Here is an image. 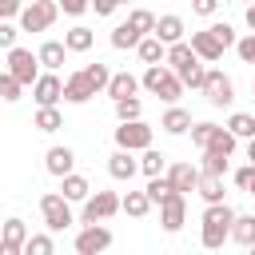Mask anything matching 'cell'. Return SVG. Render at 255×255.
Returning a JSON list of instances; mask_svg holds the SVG:
<instances>
[{
	"instance_id": "cell-38",
	"label": "cell",
	"mask_w": 255,
	"mask_h": 255,
	"mask_svg": "<svg viewBox=\"0 0 255 255\" xmlns=\"http://www.w3.org/2000/svg\"><path fill=\"white\" fill-rule=\"evenodd\" d=\"M199 175H215V179H223V175H227V159H223V155H215V151H203Z\"/></svg>"
},
{
	"instance_id": "cell-17",
	"label": "cell",
	"mask_w": 255,
	"mask_h": 255,
	"mask_svg": "<svg viewBox=\"0 0 255 255\" xmlns=\"http://www.w3.org/2000/svg\"><path fill=\"white\" fill-rule=\"evenodd\" d=\"M135 92H139V76H131V72H112V84H108L112 104H120V100H135Z\"/></svg>"
},
{
	"instance_id": "cell-19",
	"label": "cell",
	"mask_w": 255,
	"mask_h": 255,
	"mask_svg": "<svg viewBox=\"0 0 255 255\" xmlns=\"http://www.w3.org/2000/svg\"><path fill=\"white\" fill-rule=\"evenodd\" d=\"M135 171H139V159L131 151H112L108 155V175L112 179H131Z\"/></svg>"
},
{
	"instance_id": "cell-10",
	"label": "cell",
	"mask_w": 255,
	"mask_h": 255,
	"mask_svg": "<svg viewBox=\"0 0 255 255\" xmlns=\"http://www.w3.org/2000/svg\"><path fill=\"white\" fill-rule=\"evenodd\" d=\"M167 183H171V191H175V195H183V199H187V191H195V187H199V167L179 159V163H171V167H167Z\"/></svg>"
},
{
	"instance_id": "cell-50",
	"label": "cell",
	"mask_w": 255,
	"mask_h": 255,
	"mask_svg": "<svg viewBox=\"0 0 255 255\" xmlns=\"http://www.w3.org/2000/svg\"><path fill=\"white\" fill-rule=\"evenodd\" d=\"M243 20H247V28H251V32H255V4H251V8H247V12H243Z\"/></svg>"
},
{
	"instance_id": "cell-42",
	"label": "cell",
	"mask_w": 255,
	"mask_h": 255,
	"mask_svg": "<svg viewBox=\"0 0 255 255\" xmlns=\"http://www.w3.org/2000/svg\"><path fill=\"white\" fill-rule=\"evenodd\" d=\"M231 179H235V187H239V191H247V195H251V187H255V167H251V163H243V167H235V175H231Z\"/></svg>"
},
{
	"instance_id": "cell-31",
	"label": "cell",
	"mask_w": 255,
	"mask_h": 255,
	"mask_svg": "<svg viewBox=\"0 0 255 255\" xmlns=\"http://www.w3.org/2000/svg\"><path fill=\"white\" fill-rule=\"evenodd\" d=\"M32 124H36V131L52 135V131H60V128H64V116H60V108H40Z\"/></svg>"
},
{
	"instance_id": "cell-18",
	"label": "cell",
	"mask_w": 255,
	"mask_h": 255,
	"mask_svg": "<svg viewBox=\"0 0 255 255\" xmlns=\"http://www.w3.org/2000/svg\"><path fill=\"white\" fill-rule=\"evenodd\" d=\"M96 92H92V84H88V76H84V68L80 72H72L68 80H64V100L68 104H88Z\"/></svg>"
},
{
	"instance_id": "cell-24",
	"label": "cell",
	"mask_w": 255,
	"mask_h": 255,
	"mask_svg": "<svg viewBox=\"0 0 255 255\" xmlns=\"http://www.w3.org/2000/svg\"><path fill=\"white\" fill-rule=\"evenodd\" d=\"M135 56L147 64V68H159L163 60H167V48L155 40V36H147V40H139V48H135Z\"/></svg>"
},
{
	"instance_id": "cell-40",
	"label": "cell",
	"mask_w": 255,
	"mask_h": 255,
	"mask_svg": "<svg viewBox=\"0 0 255 255\" xmlns=\"http://www.w3.org/2000/svg\"><path fill=\"white\" fill-rule=\"evenodd\" d=\"M20 92H24V88H20L8 72H0V100H4V104H16V100H20Z\"/></svg>"
},
{
	"instance_id": "cell-26",
	"label": "cell",
	"mask_w": 255,
	"mask_h": 255,
	"mask_svg": "<svg viewBox=\"0 0 255 255\" xmlns=\"http://www.w3.org/2000/svg\"><path fill=\"white\" fill-rule=\"evenodd\" d=\"M92 44H96V36H92V28H84V24H76V28L64 32V48H68V52H88Z\"/></svg>"
},
{
	"instance_id": "cell-34",
	"label": "cell",
	"mask_w": 255,
	"mask_h": 255,
	"mask_svg": "<svg viewBox=\"0 0 255 255\" xmlns=\"http://www.w3.org/2000/svg\"><path fill=\"white\" fill-rule=\"evenodd\" d=\"M84 76H88V84H92V92H108V84H112V72H108V64H88L84 68Z\"/></svg>"
},
{
	"instance_id": "cell-54",
	"label": "cell",
	"mask_w": 255,
	"mask_h": 255,
	"mask_svg": "<svg viewBox=\"0 0 255 255\" xmlns=\"http://www.w3.org/2000/svg\"><path fill=\"white\" fill-rule=\"evenodd\" d=\"M251 96H255V88H251Z\"/></svg>"
},
{
	"instance_id": "cell-5",
	"label": "cell",
	"mask_w": 255,
	"mask_h": 255,
	"mask_svg": "<svg viewBox=\"0 0 255 255\" xmlns=\"http://www.w3.org/2000/svg\"><path fill=\"white\" fill-rule=\"evenodd\" d=\"M56 16H60V4L56 0H32L20 12V32H48L56 24Z\"/></svg>"
},
{
	"instance_id": "cell-6",
	"label": "cell",
	"mask_w": 255,
	"mask_h": 255,
	"mask_svg": "<svg viewBox=\"0 0 255 255\" xmlns=\"http://www.w3.org/2000/svg\"><path fill=\"white\" fill-rule=\"evenodd\" d=\"M116 211H120V195H116V191H96V195L84 203V211H80V223H84V227H96V223L112 219Z\"/></svg>"
},
{
	"instance_id": "cell-47",
	"label": "cell",
	"mask_w": 255,
	"mask_h": 255,
	"mask_svg": "<svg viewBox=\"0 0 255 255\" xmlns=\"http://www.w3.org/2000/svg\"><path fill=\"white\" fill-rule=\"evenodd\" d=\"M92 8H96V16H112L116 12V0H96Z\"/></svg>"
},
{
	"instance_id": "cell-44",
	"label": "cell",
	"mask_w": 255,
	"mask_h": 255,
	"mask_svg": "<svg viewBox=\"0 0 255 255\" xmlns=\"http://www.w3.org/2000/svg\"><path fill=\"white\" fill-rule=\"evenodd\" d=\"M16 36H20V28H12V24H0V48H4V52L20 48V44H16Z\"/></svg>"
},
{
	"instance_id": "cell-23",
	"label": "cell",
	"mask_w": 255,
	"mask_h": 255,
	"mask_svg": "<svg viewBox=\"0 0 255 255\" xmlns=\"http://www.w3.org/2000/svg\"><path fill=\"white\" fill-rule=\"evenodd\" d=\"M139 40H147V36H139V32H135V28L128 24V20L112 28V48H116V52H128V48H139Z\"/></svg>"
},
{
	"instance_id": "cell-46",
	"label": "cell",
	"mask_w": 255,
	"mask_h": 255,
	"mask_svg": "<svg viewBox=\"0 0 255 255\" xmlns=\"http://www.w3.org/2000/svg\"><path fill=\"white\" fill-rule=\"evenodd\" d=\"M60 12H68V16H84V12H88V4H84V0H64V4H60Z\"/></svg>"
},
{
	"instance_id": "cell-53",
	"label": "cell",
	"mask_w": 255,
	"mask_h": 255,
	"mask_svg": "<svg viewBox=\"0 0 255 255\" xmlns=\"http://www.w3.org/2000/svg\"><path fill=\"white\" fill-rule=\"evenodd\" d=\"M247 255H255V247H251V251H247Z\"/></svg>"
},
{
	"instance_id": "cell-49",
	"label": "cell",
	"mask_w": 255,
	"mask_h": 255,
	"mask_svg": "<svg viewBox=\"0 0 255 255\" xmlns=\"http://www.w3.org/2000/svg\"><path fill=\"white\" fill-rule=\"evenodd\" d=\"M0 255H24V247H16V243H4V239H0Z\"/></svg>"
},
{
	"instance_id": "cell-45",
	"label": "cell",
	"mask_w": 255,
	"mask_h": 255,
	"mask_svg": "<svg viewBox=\"0 0 255 255\" xmlns=\"http://www.w3.org/2000/svg\"><path fill=\"white\" fill-rule=\"evenodd\" d=\"M20 12H24V4H16V0H0V24H8L12 16L20 20Z\"/></svg>"
},
{
	"instance_id": "cell-55",
	"label": "cell",
	"mask_w": 255,
	"mask_h": 255,
	"mask_svg": "<svg viewBox=\"0 0 255 255\" xmlns=\"http://www.w3.org/2000/svg\"><path fill=\"white\" fill-rule=\"evenodd\" d=\"M251 195H255V187H251Z\"/></svg>"
},
{
	"instance_id": "cell-36",
	"label": "cell",
	"mask_w": 255,
	"mask_h": 255,
	"mask_svg": "<svg viewBox=\"0 0 255 255\" xmlns=\"http://www.w3.org/2000/svg\"><path fill=\"white\" fill-rule=\"evenodd\" d=\"M24 255H56V243L48 231H36L28 243H24Z\"/></svg>"
},
{
	"instance_id": "cell-22",
	"label": "cell",
	"mask_w": 255,
	"mask_h": 255,
	"mask_svg": "<svg viewBox=\"0 0 255 255\" xmlns=\"http://www.w3.org/2000/svg\"><path fill=\"white\" fill-rule=\"evenodd\" d=\"M167 167H171V163H167V155H163V151H155V147H147V151L139 155V171H143L147 179H159V175H167Z\"/></svg>"
},
{
	"instance_id": "cell-28",
	"label": "cell",
	"mask_w": 255,
	"mask_h": 255,
	"mask_svg": "<svg viewBox=\"0 0 255 255\" xmlns=\"http://www.w3.org/2000/svg\"><path fill=\"white\" fill-rule=\"evenodd\" d=\"M199 199L207 203V207H215V203H223V179H215V175H199Z\"/></svg>"
},
{
	"instance_id": "cell-37",
	"label": "cell",
	"mask_w": 255,
	"mask_h": 255,
	"mask_svg": "<svg viewBox=\"0 0 255 255\" xmlns=\"http://www.w3.org/2000/svg\"><path fill=\"white\" fill-rule=\"evenodd\" d=\"M139 116H143L139 96H135V100H120V104H116V120H120V124H135Z\"/></svg>"
},
{
	"instance_id": "cell-29",
	"label": "cell",
	"mask_w": 255,
	"mask_h": 255,
	"mask_svg": "<svg viewBox=\"0 0 255 255\" xmlns=\"http://www.w3.org/2000/svg\"><path fill=\"white\" fill-rule=\"evenodd\" d=\"M120 211H128L131 219H143V215L151 211V199H147L143 191H128V195L120 199Z\"/></svg>"
},
{
	"instance_id": "cell-15",
	"label": "cell",
	"mask_w": 255,
	"mask_h": 255,
	"mask_svg": "<svg viewBox=\"0 0 255 255\" xmlns=\"http://www.w3.org/2000/svg\"><path fill=\"white\" fill-rule=\"evenodd\" d=\"M155 40H159L163 48H175V44H183V20H179L175 12L159 16V20H155Z\"/></svg>"
},
{
	"instance_id": "cell-35",
	"label": "cell",
	"mask_w": 255,
	"mask_h": 255,
	"mask_svg": "<svg viewBox=\"0 0 255 255\" xmlns=\"http://www.w3.org/2000/svg\"><path fill=\"white\" fill-rule=\"evenodd\" d=\"M0 239H4V243H16V247H24L32 235H28L24 219H4V231H0Z\"/></svg>"
},
{
	"instance_id": "cell-43",
	"label": "cell",
	"mask_w": 255,
	"mask_h": 255,
	"mask_svg": "<svg viewBox=\"0 0 255 255\" xmlns=\"http://www.w3.org/2000/svg\"><path fill=\"white\" fill-rule=\"evenodd\" d=\"M235 52H239L243 64H255V32H247L243 40H235Z\"/></svg>"
},
{
	"instance_id": "cell-52",
	"label": "cell",
	"mask_w": 255,
	"mask_h": 255,
	"mask_svg": "<svg viewBox=\"0 0 255 255\" xmlns=\"http://www.w3.org/2000/svg\"><path fill=\"white\" fill-rule=\"evenodd\" d=\"M0 231H4V219H0Z\"/></svg>"
},
{
	"instance_id": "cell-8",
	"label": "cell",
	"mask_w": 255,
	"mask_h": 255,
	"mask_svg": "<svg viewBox=\"0 0 255 255\" xmlns=\"http://www.w3.org/2000/svg\"><path fill=\"white\" fill-rule=\"evenodd\" d=\"M203 96H207V104H211V108H227V104L235 100V84H231V76H223L219 68H207Z\"/></svg>"
},
{
	"instance_id": "cell-51",
	"label": "cell",
	"mask_w": 255,
	"mask_h": 255,
	"mask_svg": "<svg viewBox=\"0 0 255 255\" xmlns=\"http://www.w3.org/2000/svg\"><path fill=\"white\" fill-rule=\"evenodd\" d=\"M247 163H251V167H255V139H251V143H247Z\"/></svg>"
},
{
	"instance_id": "cell-16",
	"label": "cell",
	"mask_w": 255,
	"mask_h": 255,
	"mask_svg": "<svg viewBox=\"0 0 255 255\" xmlns=\"http://www.w3.org/2000/svg\"><path fill=\"white\" fill-rule=\"evenodd\" d=\"M36 60L56 76L60 68H64V60H68V48H64V40H44L40 48H36Z\"/></svg>"
},
{
	"instance_id": "cell-27",
	"label": "cell",
	"mask_w": 255,
	"mask_h": 255,
	"mask_svg": "<svg viewBox=\"0 0 255 255\" xmlns=\"http://www.w3.org/2000/svg\"><path fill=\"white\" fill-rule=\"evenodd\" d=\"M231 239L243 243V247L251 251V247H255V215H235V223H231Z\"/></svg>"
},
{
	"instance_id": "cell-32",
	"label": "cell",
	"mask_w": 255,
	"mask_h": 255,
	"mask_svg": "<svg viewBox=\"0 0 255 255\" xmlns=\"http://www.w3.org/2000/svg\"><path fill=\"white\" fill-rule=\"evenodd\" d=\"M235 135L227 131V128H215V135H211V143H207V151H215V155H223V159H231L235 155Z\"/></svg>"
},
{
	"instance_id": "cell-14",
	"label": "cell",
	"mask_w": 255,
	"mask_h": 255,
	"mask_svg": "<svg viewBox=\"0 0 255 255\" xmlns=\"http://www.w3.org/2000/svg\"><path fill=\"white\" fill-rule=\"evenodd\" d=\"M187 44H191V52H195L203 64H215V60L223 56V44L211 36V28H203V32H191V40H187Z\"/></svg>"
},
{
	"instance_id": "cell-20",
	"label": "cell",
	"mask_w": 255,
	"mask_h": 255,
	"mask_svg": "<svg viewBox=\"0 0 255 255\" xmlns=\"http://www.w3.org/2000/svg\"><path fill=\"white\" fill-rule=\"evenodd\" d=\"M159 128H163L167 135H183V131H191V112L175 104V108H167V112H163V120H159Z\"/></svg>"
},
{
	"instance_id": "cell-3",
	"label": "cell",
	"mask_w": 255,
	"mask_h": 255,
	"mask_svg": "<svg viewBox=\"0 0 255 255\" xmlns=\"http://www.w3.org/2000/svg\"><path fill=\"white\" fill-rule=\"evenodd\" d=\"M40 215H44V223H48V235H56V231H68V227L76 223V215H72V203H68L60 191H44V195H40Z\"/></svg>"
},
{
	"instance_id": "cell-30",
	"label": "cell",
	"mask_w": 255,
	"mask_h": 255,
	"mask_svg": "<svg viewBox=\"0 0 255 255\" xmlns=\"http://www.w3.org/2000/svg\"><path fill=\"white\" fill-rule=\"evenodd\" d=\"M155 20H159V16L147 12V8H131V12H128V24H131L139 36H155Z\"/></svg>"
},
{
	"instance_id": "cell-21",
	"label": "cell",
	"mask_w": 255,
	"mask_h": 255,
	"mask_svg": "<svg viewBox=\"0 0 255 255\" xmlns=\"http://www.w3.org/2000/svg\"><path fill=\"white\" fill-rule=\"evenodd\" d=\"M60 195L68 203H88L92 199V183L84 175H68V179H60Z\"/></svg>"
},
{
	"instance_id": "cell-41",
	"label": "cell",
	"mask_w": 255,
	"mask_h": 255,
	"mask_svg": "<svg viewBox=\"0 0 255 255\" xmlns=\"http://www.w3.org/2000/svg\"><path fill=\"white\" fill-rule=\"evenodd\" d=\"M211 36H215V40L223 44V52H227V48H235V28H231L227 20H219V24H211Z\"/></svg>"
},
{
	"instance_id": "cell-2",
	"label": "cell",
	"mask_w": 255,
	"mask_h": 255,
	"mask_svg": "<svg viewBox=\"0 0 255 255\" xmlns=\"http://www.w3.org/2000/svg\"><path fill=\"white\" fill-rule=\"evenodd\" d=\"M139 88H147L151 96H159V100H163V104H171V108H175V100L183 96L179 76H175V72H167L163 64H159V68H147V72L139 76Z\"/></svg>"
},
{
	"instance_id": "cell-13",
	"label": "cell",
	"mask_w": 255,
	"mask_h": 255,
	"mask_svg": "<svg viewBox=\"0 0 255 255\" xmlns=\"http://www.w3.org/2000/svg\"><path fill=\"white\" fill-rule=\"evenodd\" d=\"M44 167H48V175L68 179V175H76V171H72V167H76V151H72V147H48Z\"/></svg>"
},
{
	"instance_id": "cell-7",
	"label": "cell",
	"mask_w": 255,
	"mask_h": 255,
	"mask_svg": "<svg viewBox=\"0 0 255 255\" xmlns=\"http://www.w3.org/2000/svg\"><path fill=\"white\" fill-rule=\"evenodd\" d=\"M151 147V124H120L116 128V151H147Z\"/></svg>"
},
{
	"instance_id": "cell-48",
	"label": "cell",
	"mask_w": 255,
	"mask_h": 255,
	"mask_svg": "<svg viewBox=\"0 0 255 255\" xmlns=\"http://www.w3.org/2000/svg\"><path fill=\"white\" fill-rule=\"evenodd\" d=\"M195 12L199 16H215V0H195Z\"/></svg>"
},
{
	"instance_id": "cell-33",
	"label": "cell",
	"mask_w": 255,
	"mask_h": 255,
	"mask_svg": "<svg viewBox=\"0 0 255 255\" xmlns=\"http://www.w3.org/2000/svg\"><path fill=\"white\" fill-rule=\"evenodd\" d=\"M143 195L151 199V207H163L175 191H171V183H167V175H159V179H147V187H143Z\"/></svg>"
},
{
	"instance_id": "cell-39",
	"label": "cell",
	"mask_w": 255,
	"mask_h": 255,
	"mask_svg": "<svg viewBox=\"0 0 255 255\" xmlns=\"http://www.w3.org/2000/svg\"><path fill=\"white\" fill-rule=\"evenodd\" d=\"M215 128H219V124H207V120H203V124H191V143L207 151V143H211V135H215Z\"/></svg>"
},
{
	"instance_id": "cell-9",
	"label": "cell",
	"mask_w": 255,
	"mask_h": 255,
	"mask_svg": "<svg viewBox=\"0 0 255 255\" xmlns=\"http://www.w3.org/2000/svg\"><path fill=\"white\" fill-rule=\"evenodd\" d=\"M108 247H112V231H108L104 223L84 227V231L76 235V255H104Z\"/></svg>"
},
{
	"instance_id": "cell-12",
	"label": "cell",
	"mask_w": 255,
	"mask_h": 255,
	"mask_svg": "<svg viewBox=\"0 0 255 255\" xmlns=\"http://www.w3.org/2000/svg\"><path fill=\"white\" fill-rule=\"evenodd\" d=\"M32 96H36V104H40V108H56V104L64 100V80H60V76H52V72H44V76L36 80Z\"/></svg>"
},
{
	"instance_id": "cell-25",
	"label": "cell",
	"mask_w": 255,
	"mask_h": 255,
	"mask_svg": "<svg viewBox=\"0 0 255 255\" xmlns=\"http://www.w3.org/2000/svg\"><path fill=\"white\" fill-rule=\"evenodd\" d=\"M223 128H227L235 139H247V143L255 139V116H251V112H235V116H231Z\"/></svg>"
},
{
	"instance_id": "cell-11",
	"label": "cell",
	"mask_w": 255,
	"mask_h": 255,
	"mask_svg": "<svg viewBox=\"0 0 255 255\" xmlns=\"http://www.w3.org/2000/svg\"><path fill=\"white\" fill-rule=\"evenodd\" d=\"M183 223H187V199H183V195H171V199L159 207V227H163L167 235H175V231H183Z\"/></svg>"
},
{
	"instance_id": "cell-1",
	"label": "cell",
	"mask_w": 255,
	"mask_h": 255,
	"mask_svg": "<svg viewBox=\"0 0 255 255\" xmlns=\"http://www.w3.org/2000/svg\"><path fill=\"white\" fill-rule=\"evenodd\" d=\"M231 223H235V207H231V203L203 207V219H199V243H203L207 251H219V247L231 239Z\"/></svg>"
},
{
	"instance_id": "cell-4",
	"label": "cell",
	"mask_w": 255,
	"mask_h": 255,
	"mask_svg": "<svg viewBox=\"0 0 255 255\" xmlns=\"http://www.w3.org/2000/svg\"><path fill=\"white\" fill-rule=\"evenodd\" d=\"M20 88H36V80L44 76L40 72V60H36V52H28V48H12L8 52V68H4Z\"/></svg>"
}]
</instances>
